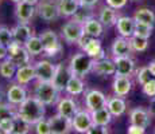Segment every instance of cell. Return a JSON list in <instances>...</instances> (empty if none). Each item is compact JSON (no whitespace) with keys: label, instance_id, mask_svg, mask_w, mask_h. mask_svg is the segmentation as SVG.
Instances as JSON below:
<instances>
[{"label":"cell","instance_id":"35","mask_svg":"<svg viewBox=\"0 0 155 134\" xmlns=\"http://www.w3.org/2000/svg\"><path fill=\"white\" fill-rule=\"evenodd\" d=\"M30 58H31V55H30L28 51L25 48V46H23L22 48H20L16 54H14V55L8 56V59H10L11 62H14L16 67L25 66V64H28V63H30Z\"/></svg>","mask_w":155,"mask_h":134},{"label":"cell","instance_id":"23","mask_svg":"<svg viewBox=\"0 0 155 134\" xmlns=\"http://www.w3.org/2000/svg\"><path fill=\"white\" fill-rule=\"evenodd\" d=\"M107 107H108V110L111 111L112 117H121L127 110V103H126V101H124L123 97L115 95V97L108 98Z\"/></svg>","mask_w":155,"mask_h":134},{"label":"cell","instance_id":"53","mask_svg":"<svg viewBox=\"0 0 155 134\" xmlns=\"http://www.w3.org/2000/svg\"><path fill=\"white\" fill-rule=\"evenodd\" d=\"M3 97H4V91H3V87L0 85V102H3Z\"/></svg>","mask_w":155,"mask_h":134},{"label":"cell","instance_id":"7","mask_svg":"<svg viewBox=\"0 0 155 134\" xmlns=\"http://www.w3.org/2000/svg\"><path fill=\"white\" fill-rule=\"evenodd\" d=\"M34 66H35V74H37L38 82H53L55 75L57 64L43 59V61H38Z\"/></svg>","mask_w":155,"mask_h":134},{"label":"cell","instance_id":"56","mask_svg":"<svg viewBox=\"0 0 155 134\" xmlns=\"http://www.w3.org/2000/svg\"><path fill=\"white\" fill-rule=\"evenodd\" d=\"M132 2H138V0H132Z\"/></svg>","mask_w":155,"mask_h":134},{"label":"cell","instance_id":"24","mask_svg":"<svg viewBox=\"0 0 155 134\" xmlns=\"http://www.w3.org/2000/svg\"><path fill=\"white\" fill-rule=\"evenodd\" d=\"M82 51L85 54H88L91 58H93L94 61H100V59H104L105 55H104V50L101 47V40L99 38H92L91 42L82 48Z\"/></svg>","mask_w":155,"mask_h":134},{"label":"cell","instance_id":"51","mask_svg":"<svg viewBox=\"0 0 155 134\" xmlns=\"http://www.w3.org/2000/svg\"><path fill=\"white\" fill-rule=\"evenodd\" d=\"M148 68H150L151 74H153V76L155 78V59H154V61H151L150 63H148Z\"/></svg>","mask_w":155,"mask_h":134},{"label":"cell","instance_id":"39","mask_svg":"<svg viewBox=\"0 0 155 134\" xmlns=\"http://www.w3.org/2000/svg\"><path fill=\"white\" fill-rule=\"evenodd\" d=\"M154 76L153 74H151L150 68L148 66H144V67H140L138 71H136V80H138L139 85H146V83L148 82V80H151Z\"/></svg>","mask_w":155,"mask_h":134},{"label":"cell","instance_id":"19","mask_svg":"<svg viewBox=\"0 0 155 134\" xmlns=\"http://www.w3.org/2000/svg\"><path fill=\"white\" fill-rule=\"evenodd\" d=\"M92 71L100 76L115 75L116 74V64H115V62H113V59L104 58V59H100V61H94L93 70Z\"/></svg>","mask_w":155,"mask_h":134},{"label":"cell","instance_id":"25","mask_svg":"<svg viewBox=\"0 0 155 134\" xmlns=\"http://www.w3.org/2000/svg\"><path fill=\"white\" fill-rule=\"evenodd\" d=\"M81 8L78 0H58L59 15L65 17H71Z\"/></svg>","mask_w":155,"mask_h":134},{"label":"cell","instance_id":"50","mask_svg":"<svg viewBox=\"0 0 155 134\" xmlns=\"http://www.w3.org/2000/svg\"><path fill=\"white\" fill-rule=\"evenodd\" d=\"M148 111H150L151 117H155V97L151 98L150 101V107H148Z\"/></svg>","mask_w":155,"mask_h":134},{"label":"cell","instance_id":"34","mask_svg":"<svg viewBox=\"0 0 155 134\" xmlns=\"http://www.w3.org/2000/svg\"><path fill=\"white\" fill-rule=\"evenodd\" d=\"M16 70H18V67L8 58L2 61V63H0V75L5 79H12L16 75Z\"/></svg>","mask_w":155,"mask_h":134},{"label":"cell","instance_id":"8","mask_svg":"<svg viewBox=\"0 0 155 134\" xmlns=\"http://www.w3.org/2000/svg\"><path fill=\"white\" fill-rule=\"evenodd\" d=\"M71 123H73V130L77 133L86 134L89 129L93 126V120H92V114L89 110H80L73 118H71Z\"/></svg>","mask_w":155,"mask_h":134},{"label":"cell","instance_id":"12","mask_svg":"<svg viewBox=\"0 0 155 134\" xmlns=\"http://www.w3.org/2000/svg\"><path fill=\"white\" fill-rule=\"evenodd\" d=\"M113 62L116 64V74L115 75H123V76H131L135 73V62L128 56H113Z\"/></svg>","mask_w":155,"mask_h":134},{"label":"cell","instance_id":"11","mask_svg":"<svg viewBox=\"0 0 155 134\" xmlns=\"http://www.w3.org/2000/svg\"><path fill=\"white\" fill-rule=\"evenodd\" d=\"M82 32H84V27L81 24H78V23L71 22V20H69L66 24L62 26V36H64V39L68 43L77 44L80 38H81Z\"/></svg>","mask_w":155,"mask_h":134},{"label":"cell","instance_id":"22","mask_svg":"<svg viewBox=\"0 0 155 134\" xmlns=\"http://www.w3.org/2000/svg\"><path fill=\"white\" fill-rule=\"evenodd\" d=\"M12 36L15 42L25 46L26 42L32 36V30L28 26V23H19L12 28Z\"/></svg>","mask_w":155,"mask_h":134},{"label":"cell","instance_id":"1","mask_svg":"<svg viewBox=\"0 0 155 134\" xmlns=\"http://www.w3.org/2000/svg\"><path fill=\"white\" fill-rule=\"evenodd\" d=\"M45 114H46V105L41 102L35 95L27 97V99L23 101L18 106V115H20L23 120H26L32 126L41 120H43Z\"/></svg>","mask_w":155,"mask_h":134},{"label":"cell","instance_id":"45","mask_svg":"<svg viewBox=\"0 0 155 134\" xmlns=\"http://www.w3.org/2000/svg\"><path fill=\"white\" fill-rule=\"evenodd\" d=\"M86 134H109L108 133V126H99V125H93V126L86 132Z\"/></svg>","mask_w":155,"mask_h":134},{"label":"cell","instance_id":"16","mask_svg":"<svg viewBox=\"0 0 155 134\" xmlns=\"http://www.w3.org/2000/svg\"><path fill=\"white\" fill-rule=\"evenodd\" d=\"M132 89V80L131 76H123V75H115L112 82V90L113 94L117 97H126L130 94Z\"/></svg>","mask_w":155,"mask_h":134},{"label":"cell","instance_id":"13","mask_svg":"<svg viewBox=\"0 0 155 134\" xmlns=\"http://www.w3.org/2000/svg\"><path fill=\"white\" fill-rule=\"evenodd\" d=\"M130 122L131 125H136L140 127H148L151 125V114L148 109L144 107H135L130 111Z\"/></svg>","mask_w":155,"mask_h":134},{"label":"cell","instance_id":"18","mask_svg":"<svg viewBox=\"0 0 155 134\" xmlns=\"http://www.w3.org/2000/svg\"><path fill=\"white\" fill-rule=\"evenodd\" d=\"M35 12H37V5L28 4V3H26V2L16 3L15 16L19 20V23H28L30 20L34 17Z\"/></svg>","mask_w":155,"mask_h":134},{"label":"cell","instance_id":"27","mask_svg":"<svg viewBox=\"0 0 155 134\" xmlns=\"http://www.w3.org/2000/svg\"><path fill=\"white\" fill-rule=\"evenodd\" d=\"M92 120H93V125H99V126H108L112 121V114L108 110V107H103V109L94 110L91 113Z\"/></svg>","mask_w":155,"mask_h":134},{"label":"cell","instance_id":"41","mask_svg":"<svg viewBox=\"0 0 155 134\" xmlns=\"http://www.w3.org/2000/svg\"><path fill=\"white\" fill-rule=\"evenodd\" d=\"M34 130L37 134H51V126L49 120H41L34 125Z\"/></svg>","mask_w":155,"mask_h":134},{"label":"cell","instance_id":"38","mask_svg":"<svg viewBox=\"0 0 155 134\" xmlns=\"http://www.w3.org/2000/svg\"><path fill=\"white\" fill-rule=\"evenodd\" d=\"M82 8V7H81ZM91 17H93L92 16V14L88 11V8H82V10H78L76 14L71 16V22H74V23H78V24H81V26H84L86 22H88Z\"/></svg>","mask_w":155,"mask_h":134},{"label":"cell","instance_id":"55","mask_svg":"<svg viewBox=\"0 0 155 134\" xmlns=\"http://www.w3.org/2000/svg\"><path fill=\"white\" fill-rule=\"evenodd\" d=\"M0 134H4V132H3V130H0Z\"/></svg>","mask_w":155,"mask_h":134},{"label":"cell","instance_id":"32","mask_svg":"<svg viewBox=\"0 0 155 134\" xmlns=\"http://www.w3.org/2000/svg\"><path fill=\"white\" fill-rule=\"evenodd\" d=\"M18 115V106L3 101L0 102V120H14Z\"/></svg>","mask_w":155,"mask_h":134},{"label":"cell","instance_id":"33","mask_svg":"<svg viewBox=\"0 0 155 134\" xmlns=\"http://www.w3.org/2000/svg\"><path fill=\"white\" fill-rule=\"evenodd\" d=\"M12 125V134H28L31 132V123H28L26 120H23L20 115H16L14 118Z\"/></svg>","mask_w":155,"mask_h":134},{"label":"cell","instance_id":"9","mask_svg":"<svg viewBox=\"0 0 155 134\" xmlns=\"http://www.w3.org/2000/svg\"><path fill=\"white\" fill-rule=\"evenodd\" d=\"M71 76H73V73H71L69 64L59 63V64H57V70H55L53 83H54V86L59 91H64V90H66Z\"/></svg>","mask_w":155,"mask_h":134},{"label":"cell","instance_id":"54","mask_svg":"<svg viewBox=\"0 0 155 134\" xmlns=\"http://www.w3.org/2000/svg\"><path fill=\"white\" fill-rule=\"evenodd\" d=\"M11 2H12V3H15V4H16V3H20V2H23V0H11Z\"/></svg>","mask_w":155,"mask_h":134},{"label":"cell","instance_id":"37","mask_svg":"<svg viewBox=\"0 0 155 134\" xmlns=\"http://www.w3.org/2000/svg\"><path fill=\"white\" fill-rule=\"evenodd\" d=\"M130 43H131V47H132V51H136V52L146 51L148 47V39L140 38V36H135V35H134L132 38H130Z\"/></svg>","mask_w":155,"mask_h":134},{"label":"cell","instance_id":"44","mask_svg":"<svg viewBox=\"0 0 155 134\" xmlns=\"http://www.w3.org/2000/svg\"><path fill=\"white\" fill-rule=\"evenodd\" d=\"M105 2L107 5H109V7L115 8V10H121L127 5L128 0H105Z\"/></svg>","mask_w":155,"mask_h":134},{"label":"cell","instance_id":"21","mask_svg":"<svg viewBox=\"0 0 155 134\" xmlns=\"http://www.w3.org/2000/svg\"><path fill=\"white\" fill-rule=\"evenodd\" d=\"M111 51L113 56H128L132 52V47H131L130 39L123 36H119L113 40Z\"/></svg>","mask_w":155,"mask_h":134},{"label":"cell","instance_id":"48","mask_svg":"<svg viewBox=\"0 0 155 134\" xmlns=\"http://www.w3.org/2000/svg\"><path fill=\"white\" fill-rule=\"evenodd\" d=\"M78 3L82 8H92L99 3V0H78Z\"/></svg>","mask_w":155,"mask_h":134},{"label":"cell","instance_id":"47","mask_svg":"<svg viewBox=\"0 0 155 134\" xmlns=\"http://www.w3.org/2000/svg\"><path fill=\"white\" fill-rule=\"evenodd\" d=\"M91 39H92V36H89L88 34H85V32H82V35H81V38H80V40H78V47L80 48H84V47L86 46V44L89 43V42H91Z\"/></svg>","mask_w":155,"mask_h":134},{"label":"cell","instance_id":"10","mask_svg":"<svg viewBox=\"0 0 155 134\" xmlns=\"http://www.w3.org/2000/svg\"><path fill=\"white\" fill-rule=\"evenodd\" d=\"M50 126H51V134H69L73 130V123H71V118L64 117V115L58 114L53 115L49 118Z\"/></svg>","mask_w":155,"mask_h":134},{"label":"cell","instance_id":"5","mask_svg":"<svg viewBox=\"0 0 155 134\" xmlns=\"http://www.w3.org/2000/svg\"><path fill=\"white\" fill-rule=\"evenodd\" d=\"M37 12L46 22L58 19V16H61L58 10V0H41L37 5Z\"/></svg>","mask_w":155,"mask_h":134},{"label":"cell","instance_id":"14","mask_svg":"<svg viewBox=\"0 0 155 134\" xmlns=\"http://www.w3.org/2000/svg\"><path fill=\"white\" fill-rule=\"evenodd\" d=\"M5 99H7V102L12 103L15 106H19L23 101L27 99V91L23 87V85L14 83L8 87L7 93H5Z\"/></svg>","mask_w":155,"mask_h":134},{"label":"cell","instance_id":"2","mask_svg":"<svg viewBox=\"0 0 155 134\" xmlns=\"http://www.w3.org/2000/svg\"><path fill=\"white\" fill-rule=\"evenodd\" d=\"M59 93L61 91L55 87L53 82H38V85L35 86V97L46 106H53L58 103V101L61 99Z\"/></svg>","mask_w":155,"mask_h":134},{"label":"cell","instance_id":"15","mask_svg":"<svg viewBox=\"0 0 155 134\" xmlns=\"http://www.w3.org/2000/svg\"><path fill=\"white\" fill-rule=\"evenodd\" d=\"M80 111L78 106H77L76 101L70 97H64L58 101L57 103V113L64 117H68V118H73L77 113Z\"/></svg>","mask_w":155,"mask_h":134},{"label":"cell","instance_id":"26","mask_svg":"<svg viewBox=\"0 0 155 134\" xmlns=\"http://www.w3.org/2000/svg\"><path fill=\"white\" fill-rule=\"evenodd\" d=\"M117 14H116V10L109 5H105L100 10L99 14V20L103 23L104 27H112L116 26V22H117Z\"/></svg>","mask_w":155,"mask_h":134},{"label":"cell","instance_id":"30","mask_svg":"<svg viewBox=\"0 0 155 134\" xmlns=\"http://www.w3.org/2000/svg\"><path fill=\"white\" fill-rule=\"evenodd\" d=\"M25 48L27 50L31 56H37V55H41L42 52H45L43 43H42V40H41V38L34 36V35L25 43Z\"/></svg>","mask_w":155,"mask_h":134},{"label":"cell","instance_id":"46","mask_svg":"<svg viewBox=\"0 0 155 134\" xmlns=\"http://www.w3.org/2000/svg\"><path fill=\"white\" fill-rule=\"evenodd\" d=\"M146 129L140 126H136V125H130L127 130V134H144Z\"/></svg>","mask_w":155,"mask_h":134},{"label":"cell","instance_id":"31","mask_svg":"<svg viewBox=\"0 0 155 134\" xmlns=\"http://www.w3.org/2000/svg\"><path fill=\"white\" fill-rule=\"evenodd\" d=\"M66 91L68 94L70 95H81L84 94L85 91V83L84 80L81 79V76H77V75H73L69 82V85H68L66 87Z\"/></svg>","mask_w":155,"mask_h":134},{"label":"cell","instance_id":"20","mask_svg":"<svg viewBox=\"0 0 155 134\" xmlns=\"http://www.w3.org/2000/svg\"><path fill=\"white\" fill-rule=\"evenodd\" d=\"M16 83L19 85H28L31 80L37 79V74H35V66L34 64H25V66L18 67L16 75H15Z\"/></svg>","mask_w":155,"mask_h":134},{"label":"cell","instance_id":"40","mask_svg":"<svg viewBox=\"0 0 155 134\" xmlns=\"http://www.w3.org/2000/svg\"><path fill=\"white\" fill-rule=\"evenodd\" d=\"M11 42H14L12 30H10L5 26H0V44L8 46Z\"/></svg>","mask_w":155,"mask_h":134},{"label":"cell","instance_id":"3","mask_svg":"<svg viewBox=\"0 0 155 134\" xmlns=\"http://www.w3.org/2000/svg\"><path fill=\"white\" fill-rule=\"evenodd\" d=\"M93 64H94V59L91 58L85 52L74 54L69 62L71 73H73V75L77 76H85L86 74H89L93 70Z\"/></svg>","mask_w":155,"mask_h":134},{"label":"cell","instance_id":"43","mask_svg":"<svg viewBox=\"0 0 155 134\" xmlns=\"http://www.w3.org/2000/svg\"><path fill=\"white\" fill-rule=\"evenodd\" d=\"M14 120H0V130H3L4 134H12V125Z\"/></svg>","mask_w":155,"mask_h":134},{"label":"cell","instance_id":"17","mask_svg":"<svg viewBox=\"0 0 155 134\" xmlns=\"http://www.w3.org/2000/svg\"><path fill=\"white\" fill-rule=\"evenodd\" d=\"M135 26H136L135 19L130 16H119L117 22H116V30H117V32L120 34V36L127 38V39L134 36Z\"/></svg>","mask_w":155,"mask_h":134},{"label":"cell","instance_id":"36","mask_svg":"<svg viewBox=\"0 0 155 134\" xmlns=\"http://www.w3.org/2000/svg\"><path fill=\"white\" fill-rule=\"evenodd\" d=\"M153 30H154L153 24H147V23H136L134 35H135V36H140V38L148 39V38L153 35Z\"/></svg>","mask_w":155,"mask_h":134},{"label":"cell","instance_id":"28","mask_svg":"<svg viewBox=\"0 0 155 134\" xmlns=\"http://www.w3.org/2000/svg\"><path fill=\"white\" fill-rule=\"evenodd\" d=\"M82 27H84L85 34H88L89 36H92V38H100L104 31L103 23H101L99 19H96V17H91Z\"/></svg>","mask_w":155,"mask_h":134},{"label":"cell","instance_id":"52","mask_svg":"<svg viewBox=\"0 0 155 134\" xmlns=\"http://www.w3.org/2000/svg\"><path fill=\"white\" fill-rule=\"evenodd\" d=\"M23 2L28 3V4H32V5H38V3H39L41 0H23Z\"/></svg>","mask_w":155,"mask_h":134},{"label":"cell","instance_id":"4","mask_svg":"<svg viewBox=\"0 0 155 134\" xmlns=\"http://www.w3.org/2000/svg\"><path fill=\"white\" fill-rule=\"evenodd\" d=\"M41 40L43 43V48L45 54L47 56H55L57 54H59L62 51V44L59 43L58 35L55 34L53 30H46L42 34L39 35Z\"/></svg>","mask_w":155,"mask_h":134},{"label":"cell","instance_id":"49","mask_svg":"<svg viewBox=\"0 0 155 134\" xmlns=\"http://www.w3.org/2000/svg\"><path fill=\"white\" fill-rule=\"evenodd\" d=\"M8 58V48L4 44H0V61H4Z\"/></svg>","mask_w":155,"mask_h":134},{"label":"cell","instance_id":"42","mask_svg":"<svg viewBox=\"0 0 155 134\" xmlns=\"http://www.w3.org/2000/svg\"><path fill=\"white\" fill-rule=\"evenodd\" d=\"M142 87H143V93H144V95L151 97V98L155 97V78L148 80V82L146 83V85H143Z\"/></svg>","mask_w":155,"mask_h":134},{"label":"cell","instance_id":"6","mask_svg":"<svg viewBox=\"0 0 155 134\" xmlns=\"http://www.w3.org/2000/svg\"><path fill=\"white\" fill-rule=\"evenodd\" d=\"M107 102H108V98L103 91L94 90V89L85 91V107L91 113L94 111V110L105 107Z\"/></svg>","mask_w":155,"mask_h":134},{"label":"cell","instance_id":"29","mask_svg":"<svg viewBox=\"0 0 155 134\" xmlns=\"http://www.w3.org/2000/svg\"><path fill=\"white\" fill-rule=\"evenodd\" d=\"M134 19L136 23H147V24H155V14L150 8H138L134 14Z\"/></svg>","mask_w":155,"mask_h":134}]
</instances>
